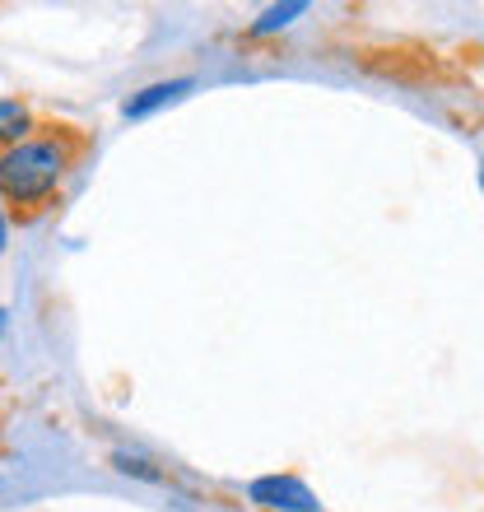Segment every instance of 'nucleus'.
I'll list each match as a JSON object with an SVG mask.
<instances>
[{
  "label": "nucleus",
  "instance_id": "f257e3e1",
  "mask_svg": "<svg viewBox=\"0 0 484 512\" xmlns=\"http://www.w3.org/2000/svg\"><path fill=\"white\" fill-rule=\"evenodd\" d=\"M80 149L84 135H75V126H47L42 135H28L24 145L0 149V201L10 205V215L33 219L47 210Z\"/></svg>",
  "mask_w": 484,
  "mask_h": 512
},
{
  "label": "nucleus",
  "instance_id": "f03ea898",
  "mask_svg": "<svg viewBox=\"0 0 484 512\" xmlns=\"http://www.w3.org/2000/svg\"><path fill=\"white\" fill-rule=\"evenodd\" d=\"M247 499L266 512H322L317 494L298 475H261V480L247 485Z\"/></svg>",
  "mask_w": 484,
  "mask_h": 512
},
{
  "label": "nucleus",
  "instance_id": "7ed1b4c3",
  "mask_svg": "<svg viewBox=\"0 0 484 512\" xmlns=\"http://www.w3.org/2000/svg\"><path fill=\"white\" fill-rule=\"evenodd\" d=\"M28 135H33V117H28V108L19 103V98H0V145L14 149V145H24Z\"/></svg>",
  "mask_w": 484,
  "mask_h": 512
},
{
  "label": "nucleus",
  "instance_id": "20e7f679",
  "mask_svg": "<svg viewBox=\"0 0 484 512\" xmlns=\"http://www.w3.org/2000/svg\"><path fill=\"white\" fill-rule=\"evenodd\" d=\"M191 89V80H168V84H149V89H140V94L126 103V117H149L154 108H163V103H173V98H182Z\"/></svg>",
  "mask_w": 484,
  "mask_h": 512
},
{
  "label": "nucleus",
  "instance_id": "39448f33",
  "mask_svg": "<svg viewBox=\"0 0 484 512\" xmlns=\"http://www.w3.org/2000/svg\"><path fill=\"white\" fill-rule=\"evenodd\" d=\"M308 10V5H303V0H294V5H275V10H266L261 14V19H256L252 24V33H275V28H284V24H294L298 14Z\"/></svg>",
  "mask_w": 484,
  "mask_h": 512
},
{
  "label": "nucleus",
  "instance_id": "423d86ee",
  "mask_svg": "<svg viewBox=\"0 0 484 512\" xmlns=\"http://www.w3.org/2000/svg\"><path fill=\"white\" fill-rule=\"evenodd\" d=\"M117 461V471H126V475H145V480H154V471H149L145 461H131V457H112Z\"/></svg>",
  "mask_w": 484,
  "mask_h": 512
},
{
  "label": "nucleus",
  "instance_id": "0eeeda50",
  "mask_svg": "<svg viewBox=\"0 0 484 512\" xmlns=\"http://www.w3.org/2000/svg\"><path fill=\"white\" fill-rule=\"evenodd\" d=\"M5 326H10V312L0 308V336H5Z\"/></svg>",
  "mask_w": 484,
  "mask_h": 512
},
{
  "label": "nucleus",
  "instance_id": "6e6552de",
  "mask_svg": "<svg viewBox=\"0 0 484 512\" xmlns=\"http://www.w3.org/2000/svg\"><path fill=\"white\" fill-rule=\"evenodd\" d=\"M0 252H5V215H0Z\"/></svg>",
  "mask_w": 484,
  "mask_h": 512
}]
</instances>
